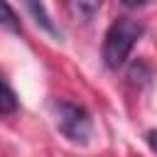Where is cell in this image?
<instances>
[{"mask_svg":"<svg viewBox=\"0 0 157 157\" xmlns=\"http://www.w3.org/2000/svg\"><path fill=\"white\" fill-rule=\"evenodd\" d=\"M142 32H145V25L132 20V17L113 20L108 32H105V37H103V61H105V66L118 71L128 61L132 47L142 37Z\"/></svg>","mask_w":157,"mask_h":157,"instance_id":"obj_1","label":"cell"},{"mask_svg":"<svg viewBox=\"0 0 157 157\" xmlns=\"http://www.w3.org/2000/svg\"><path fill=\"white\" fill-rule=\"evenodd\" d=\"M0 25L7 27L10 32H20V29H22V27H20V20H17V15H15V10H12L7 2H2V0H0Z\"/></svg>","mask_w":157,"mask_h":157,"instance_id":"obj_5","label":"cell"},{"mask_svg":"<svg viewBox=\"0 0 157 157\" xmlns=\"http://www.w3.org/2000/svg\"><path fill=\"white\" fill-rule=\"evenodd\" d=\"M17 110V96H15V91L2 81V76H0V113H5V115H12Z\"/></svg>","mask_w":157,"mask_h":157,"instance_id":"obj_4","label":"cell"},{"mask_svg":"<svg viewBox=\"0 0 157 157\" xmlns=\"http://www.w3.org/2000/svg\"><path fill=\"white\" fill-rule=\"evenodd\" d=\"M69 10H71V12H76L83 22H88V20H93V15L101 10V2H81V0H78V2H71V5H69Z\"/></svg>","mask_w":157,"mask_h":157,"instance_id":"obj_6","label":"cell"},{"mask_svg":"<svg viewBox=\"0 0 157 157\" xmlns=\"http://www.w3.org/2000/svg\"><path fill=\"white\" fill-rule=\"evenodd\" d=\"M52 110H54L56 130L69 142L86 145L93 137V120H91V115H88V110L83 105H76L71 101H54Z\"/></svg>","mask_w":157,"mask_h":157,"instance_id":"obj_2","label":"cell"},{"mask_svg":"<svg viewBox=\"0 0 157 157\" xmlns=\"http://www.w3.org/2000/svg\"><path fill=\"white\" fill-rule=\"evenodd\" d=\"M152 137H155V130H147V142H150V147H155V140H152Z\"/></svg>","mask_w":157,"mask_h":157,"instance_id":"obj_7","label":"cell"},{"mask_svg":"<svg viewBox=\"0 0 157 157\" xmlns=\"http://www.w3.org/2000/svg\"><path fill=\"white\" fill-rule=\"evenodd\" d=\"M25 7H27V12L34 17V22H37L47 34H52V37H61V32H59L56 25L49 20V15H47V10H44L42 2H25Z\"/></svg>","mask_w":157,"mask_h":157,"instance_id":"obj_3","label":"cell"}]
</instances>
